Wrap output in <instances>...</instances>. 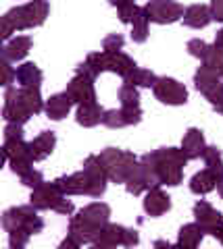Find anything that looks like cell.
<instances>
[{"mask_svg": "<svg viewBox=\"0 0 223 249\" xmlns=\"http://www.w3.org/2000/svg\"><path fill=\"white\" fill-rule=\"evenodd\" d=\"M50 13V4L46 0H29L23 6H15L2 17V36L4 40H9L13 34L23 29H32V27H40L46 21Z\"/></svg>", "mask_w": 223, "mask_h": 249, "instance_id": "6da1fadb", "label": "cell"}, {"mask_svg": "<svg viewBox=\"0 0 223 249\" xmlns=\"http://www.w3.org/2000/svg\"><path fill=\"white\" fill-rule=\"evenodd\" d=\"M98 160H101V164L104 166L106 175H109V181L123 183V185L132 177V173L138 168V162H140L134 152L117 150V147H106V150H102L98 154Z\"/></svg>", "mask_w": 223, "mask_h": 249, "instance_id": "7a4b0ae2", "label": "cell"}, {"mask_svg": "<svg viewBox=\"0 0 223 249\" xmlns=\"http://www.w3.org/2000/svg\"><path fill=\"white\" fill-rule=\"evenodd\" d=\"M29 201H32V206L38 208V210H55V212L67 214V216L73 214V210H75L71 201L67 199V196H63V193L59 191L55 181L42 183L40 187H36V189L32 191Z\"/></svg>", "mask_w": 223, "mask_h": 249, "instance_id": "3957f363", "label": "cell"}, {"mask_svg": "<svg viewBox=\"0 0 223 249\" xmlns=\"http://www.w3.org/2000/svg\"><path fill=\"white\" fill-rule=\"evenodd\" d=\"M36 210L38 208H34L32 204L6 210V212L2 214V229L6 232L15 231V229H21V231H27L29 235H38V232H42L44 220L38 216Z\"/></svg>", "mask_w": 223, "mask_h": 249, "instance_id": "277c9868", "label": "cell"}, {"mask_svg": "<svg viewBox=\"0 0 223 249\" xmlns=\"http://www.w3.org/2000/svg\"><path fill=\"white\" fill-rule=\"evenodd\" d=\"M2 156L4 160L11 164V170L15 175H25L27 170H32L34 158L29 143H25V139H17V142H4L2 145Z\"/></svg>", "mask_w": 223, "mask_h": 249, "instance_id": "5b68a950", "label": "cell"}, {"mask_svg": "<svg viewBox=\"0 0 223 249\" xmlns=\"http://www.w3.org/2000/svg\"><path fill=\"white\" fill-rule=\"evenodd\" d=\"M146 13H148V19L152 23H159V25H169V23H175L183 17V6L180 2H173V0H148L146 2Z\"/></svg>", "mask_w": 223, "mask_h": 249, "instance_id": "8992f818", "label": "cell"}, {"mask_svg": "<svg viewBox=\"0 0 223 249\" xmlns=\"http://www.w3.org/2000/svg\"><path fill=\"white\" fill-rule=\"evenodd\" d=\"M152 91H155L159 102L169 106H182L188 102V89L180 81L171 79V77H159Z\"/></svg>", "mask_w": 223, "mask_h": 249, "instance_id": "52a82bcc", "label": "cell"}, {"mask_svg": "<svg viewBox=\"0 0 223 249\" xmlns=\"http://www.w3.org/2000/svg\"><path fill=\"white\" fill-rule=\"evenodd\" d=\"M65 93L73 100V104H92L96 102V89H94V79L88 75H75L71 81L67 83Z\"/></svg>", "mask_w": 223, "mask_h": 249, "instance_id": "ba28073f", "label": "cell"}, {"mask_svg": "<svg viewBox=\"0 0 223 249\" xmlns=\"http://www.w3.org/2000/svg\"><path fill=\"white\" fill-rule=\"evenodd\" d=\"M2 116L6 123H27L32 119V112L25 108V104L21 102L19 98V89H13V88H6L4 93V108H2Z\"/></svg>", "mask_w": 223, "mask_h": 249, "instance_id": "9c48e42d", "label": "cell"}, {"mask_svg": "<svg viewBox=\"0 0 223 249\" xmlns=\"http://www.w3.org/2000/svg\"><path fill=\"white\" fill-rule=\"evenodd\" d=\"M101 69L102 71H111L121 75L123 79L136 69V62L132 56H127L125 52H101Z\"/></svg>", "mask_w": 223, "mask_h": 249, "instance_id": "30bf717a", "label": "cell"}, {"mask_svg": "<svg viewBox=\"0 0 223 249\" xmlns=\"http://www.w3.org/2000/svg\"><path fill=\"white\" fill-rule=\"evenodd\" d=\"M55 185L59 187V191L63 196H88L90 191V175L86 170H80V173L73 175H65L59 177Z\"/></svg>", "mask_w": 223, "mask_h": 249, "instance_id": "8fae6325", "label": "cell"}, {"mask_svg": "<svg viewBox=\"0 0 223 249\" xmlns=\"http://www.w3.org/2000/svg\"><path fill=\"white\" fill-rule=\"evenodd\" d=\"M140 121H142L140 106H136V108L121 106L119 110L117 108H115V110H106L102 124H106L109 129H121V127H129V124H138Z\"/></svg>", "mask_w": 223, "mask_h": 249, "instance_id": "7c38bea8", "label": "cell"}, {"mask_svg": "<svg viewBox=\"0 0 223 249\" xmlns=\"http://www.w3.org/2000/svg\"><path fill=\"white\" fill-rule=\"evenodd\" d=\"M101 231H102V227H98V224L90 222L88 218H83L81 214L73 216L71 220H69V235H73L81 245L83 243H90L92 245L96 241V237L101 235Z\"/></svg>", "mask_w": 223, "mask_h": 249, "instance_id": "4fadbf2b", "label": "cell"}, {"mask_svg": "<svg viewBox=\"0 0 223 249\" xmlns=\"http://www.w3.org/2000/svg\"><path fill=\"white\" fill-rule=\"evenodd\" d=\"M169 210H171V197H169L159 185L148 189V193H146V197H144V212L157 218V216H163L165 212H169Z\"/></svg>", "mask_w": 223, "mask_h": 249, "instance_id": "5bb4252c", "label": "cell"}, {"mask_svg": "<svg viewBox=\"0 0 223 249\" xmlns=\"http://www.w3.org/2000/svg\"><path fill=\"white\" fill-rule=\"evenodd\" d=\"M194 218H196V222L204 229V232H211L217 224L223 222V216H221L219 210H215L209 201H204V199H201L194 206Z\"/></svg>", "mask_w": 223, "mask_h": 249, "instance_id": "9a60e30c", "label": "cell"}, {"mask_svg": "<svg viewBox=\"0 0 223 249\" xmlns=\"http://www.w3.org/2000/svg\"><path fill=\"white\" fill-rule=\"evenodd\" d=\"M55 145H57V135L52 133V131H42L34 142H29V150H32L34 162L46 160L52 152H55Z\"/></svg>", "mask_w": 223, "mask_h": 249, "instance_id": "2e32d148", "label": "cell"}, {"mask_svg": "<svg viewBox=\"0 0 223 249\" xmlns=\"http://www.w3.org/2000/svg\"><path fill=\"white\" fill-rule=\"evenodd\" d=\"M183 25H188L192 29H203L206 27L209 23L213 21V15H211V6L206 4H192L183 13Z\"/></svg>", "mask_w": 223, "mask_h": 249, "instance_id": "e0dca14e", "label": "cell"}, {"mask_svg": "<svg viewBox=\"0 0 223 249\" xmlns=\"http://www.w3.org/2000/svg\"><path fill=\"white\" fill-rule=\"evenodd\" d=\"M182 150L188 156V160L203 158V154L206 150L203 131L201 129H188V133L183 135V142H182Z\"/></svg>", "mask_w": 223, "mask_h": 249, "instance_id": "ac0fdd59", "label": "cell"}, {"mask_svg": "<svg viewBox=\"0 0 223 249\" xmlns=\"http://www.w3.org/2000/svg\"><path fill=\"white\" fill-rule=\"evenodd\" d=\"M123 232H125V227L106 222L102 227V231H101V235L96 237V241L92 245L98 247V249H109V247L123 245Z\"/></svg>", "mask_w": 223, "mask_h": 249, "instance_id": "d6986e66", "label": "cell"}, {"mask_svg": "<svg viewBox=\"0 0 223 249\" xmlns=\"http://www.w3.org/2000/svg\"><path fill=\"white\" fill-rule=\"evenodd\" d=\"M32 50V37L29 36H17L15 40H11L9 44L2 48V58L11 60V62H19L23 60Z\"/></svg>", "mask_w": 223, "mask_h": 249, "instance_id": "ffe728a7", "label": "cell"}, {"mask_svg": "<svg viewBox=\"0 0 223 249\" xmlns=\"http://www.w3.org/2000/svg\"><path fill=\"white\" fill-rule=\"evenodd\" d=\"M71 106H73V100L67 96V93H55V96H50V100L46 102V116L52 121H61V119H65V116L69 114V110H71Z\"/></svg>", "mask_w": 223, "mask_h": 249, "instance_id": "44dd1931", "label": "cell"}, {"mask_svg": "<svg viewBox=\"0 0 223 249\" xmlns=\"http://www.w3.org/2000/svg\"><path fill=\"white\" fill-rule=\"evenodd\" d=\"M104 108L98 104V102H92V104H80L78 106V114H75V119L81 127H96V124H101L102 119H104Z\"/></svg>", "mask_w": 223, "mask_h": 249, "instance_id": "7402d4cb", "label": "cell"}, {"mask_svg": "<svg viewBox=\"0 0 223 249\" xmlns=\"http://www.w3.org/2000/svg\"><path fill=\"white\" fill-rule=\"evenodd\" d=\"M223 77L219 75V73H215L211 67H206V65H203V67H198V71H196V75H194V83H196V89L201 91V93H209V91H213L217 85H221L223 81Z\"/></svg>", "mask_w": 223, "mask_h": 249, "instance_id": "603a6c76", "label": "cell"}, {"mask_svg": "<svg viewBox=\"0 0 223 249\" xmlns=\"http://www.w3.org/2000/svg\"><path fill=\"white\" fill-rule=\"evenodd\" d=\"M159 158V156H157ZM157 170H159V178H161V185H169V187H175L182 183L183 178V168L175 162H169V160H161L159 158V164H157Z\"/></svg>", "mask_w": 223, "mask_h": 249, "instance_id": "cb8c5ba5", "label": "cell"}, {"mask_svg": "<svg viewBox=\"0 0 223 249\" xmlns=\"http://www.w3.org/2000/svg\"><path fill=\"white\" fill-rule=\"evenodd\" d=\"M44 75L34 62H23L17 67V83L21 88H40Z\"/></svg>", "mask_w": 223, "mask_h": 249, "instance_id": "d4e9b609", "label": "cell"}, {"mask_svg": "<svg viewBox=\"0 0 223 249\" xmlns=\"http://www.w3.org/2000/svg\"><path fill=\"white\" fill-rule=\"evenodd\" d=\"M204 239V229L198 222L192 224H183L180 229V237H178V245L180 247H198Z\"/></svg>", "mask_w": 223, "mask_h": 249, "instance_id": "484cf974", "label": "cell"}, {"mask_svg": "<svg viewBox=\"0 0 223 249\" xmlns=\"http://www.w3.org/2000/svg\"><path fill=\"white\" fill-rule=\"evenodd\" d=\"M215 187H217V177H215L209 168L196 173L190 181V189H192V193H196V196H206V193H211Z\"/></svg>", "mask_w": 223, "mask_h": 249, "instance_id": "4316f807", "label": "cell"}, {"mask_svg": "<svg viewBox=\"0 0 223 249\" xmlns=\"http://www.w3.org/2000/svg\"><path fill=\"white\" fill-rule=\"evenodd\" d=\"M80 214L83 218H88L90 222L98 224V227H104L111 218V208L106 204H102V201H94V204H88L86 208H81Z\"/></svg>", "mask_w": 223, "mask_h": 249, "instance_id": "83f0119b", "label": "cell"}, {"mask_svg": "<svg viewBox=\"0 0 223 249\" xmlns=\"http://www.w3.org/2000/svg\"><path fill=\"white\" fill-rule=\"evenodd\" d=\"M19 98L32 114H40L46 108L44 100H42V93H40V88H19Z\"/></svg>", "mask_w": 223, "mask_h": 249, "instance_id": "f1b7e54d", "label": "cell"}, {"mask_svg": "<svg viewBox=\"0 0 223 249\" xmlns=\"http://www.w3.org/2000/svg\"><path fill=\"white\" fill-rule=\"evenodd\" d=\"M148 13H146L144 6H140V11L136 13V17L132 21V40L136 44H144L148 40Z\"/></svg>", "mask_w": 223, "mask_h": 249, "instance_id": "f546056e", "label": "cell"}, {"mask_svg": "<svg viewBox=\"0 0 223 249\" xmlns=\"http://www.w3.org/2000/svg\"><path fill=\"white\" fill-rule=\"evenodd\" d=\"M203 158H204L206 168H209L211 173L217 177V181H219V178H223V156H221V152H219V147L206 145Z\"/></svg>", "mask_w": 223, "mask_h": 249, "instance_id": "4dcf8cb0", "label": "cell"}, {"mask_svg": "<svg viewBox=\"0 0 223 249\" xmlns=\"http://www.w3.org/2000/svg\"><path fill=\"white\" fill-rule=\"evenodd\" d=\"M157 79H159V77L152 71H148V69L136 67L134 71L125 77V83H132V85H136V88H155Z\"/></svg>", "mask_w": 223, "mask_h": 249, "instance_id": "1f68e13d", "label": "cell"}, {"mask_svg": "<svg viewBox=\"0 0 223 249\" xmlns=\"http://www.w3.org/2000/svg\"><path fill=\"white\" fill-rule=\"evenodd\" d=\"M119 102L125 108H136L140 106V93H138V88L132 83H123L119 88Z\"/></svg>", "mask_w": 223, "mask_h": 249, "instance_id": "d6a6232c", "label": "cell"}, {"mask_svg": "<svg viewBox=\"0 0 223 249\" xmlns=\"http://www.w3.org/2000/svg\"><path fill=\"white\" fill-rule=\"evenodd\" d=\"M203 60H204L206 67H211L215 73H219L223 77V48H219L217 44L209 46V50H206Z\"/></svg>", "mask_w": 223, "mask_h": 249, "instance_id": "836d02e7", "label": "cell"}, {"mask_svg": "<svg viewBox=\"0 0 223 249\" xmlns=\"http://www.w3.org/2000/svg\"><path fill=\"white\" fill-rule=\"evenodd\" d=\"M138 11H140V6H136V0H127V2H123L121 6H117L121 23H132Z\"/></svg>", "mask_w": 223, "mask_h": 249, "instance_id": "e575fe53", "label": "cell"}, {"mask_svg": "<svg viewBox=\"0 0 223 249\" xmlns=\"http://www.w3.org/2000/svg\"><path fill=\"white\" fill-rule=\"evenodd\" d=\"M29 237H32V235H29L27 231H21V229L9 231V245H11V249H23L27 245Z\"/></svg>", "mask_w": 223, "mask_h": 249, "instance_id": "d590c367", "label": "cell"}, {"mask_svg": "<svg viewBox=\"0 0 223 249\" xmlns=\"http://www.w3.org/2000/svg\"><path fill=\"white\" fill-rule=\"evenodd\" d=\"M123 46H125V40H123L121 34H111L102 40V50L104 52H121Z\"/></svg>", "mask_w": 223, "mask_h": 249, "instance_id": "8d00e7d4", "label": "cell"}, {"mask_svg": "<svg viewBox=\"0 0 223 249\" xmlns=\"http://www.w3.org/2000/svg\"><path fill=\"white\" fill-rule=\"evenodd\" d=\"M17 139H23V124L21 123H6L4 142H17Z\"/></svg>", "mask_w": 223, "mask_h": 249, "instance_id": "74e56055", "label": "cell"}, {"mask_svg": "<svg viewBox=\"0 0 223 249\" xmlns=\"http://www.w3.org/2000/svg\"><path fill=\"white\" fill-rule=\"evenodd\" d=\"M21 183L23 185H27V187H32V189H36V187H40L44 183V177L40 170H27L25 175H21Z\"/></svg>", "mask_w": 223, "mask_h": 249, "instance_id": "f35d334b", "label": "cell"}, {"mask_svg": "<svg viewBox=\"0 0 223 249\" xmlns=\"http://www.w3.org/2000/svg\"><path fill=\"white\" fill-rule=\"evenodd\" d=\"M206 100L211 102V106L215 108V110L223 114V83L217 85V88H215L213 91L206 93Z\"/></svg>", "mask_w": 223, "mask_h": 249, "instance_id": "ab89813d", "label": "cell"}, {"mask_svg": "<svg viewBox=\"0 0 223 249\" xmlns=\"http://www.w3.org/2000/svg\"><path fill=\"white\" fill-rule=\"evenodd\" d=\"M206 50H209V44L203 42V40H198V37H194V40L188 42V52H190L194 58H204Z\"/></svg>", "mask_w": 223, "mask_h": 249, "instance_id": "60d3db41", "label": "cell"}, {"mask_svg": "<svg viewBox=\"0 0 223 249\" xmlns=\"http://www.w3.org/2000/svg\"><path fill=\"white\" fill-rule=\"evenodd\" d=\"M15 81H17V71L11 67V60L2 58V85L4 88H11Z\"/></svg>", "mask_w": 223, "mask_h": 249, "instance_id": "b9f144b4", "label": "cell"}, {"mask_svg": "<svg viewBox=\"0 0 223 249\" xmlns=\"http://www.w3.org/2000/svg\"><path fill=\"white\" fill-rule=\"evenodd\" d=\"M138 241H140L138 231L125 227V232H123V245H125V247H134V245H138Z\"/></svg>", "mask_w": 223, "mask_h": 249, "instance_id": "7bdbcfd3", "label": "cell"}, {"mask_svg": "<svg viewBox=\"0 0 223 249\" xmlns=\"http://www.w3.org/2000/svg\"><path fill=\"white\" fill-rule=\"evenodd\" d=\"M211 15L213 21L223 23V0H211Z\"/></svg>", "mask_w": 223, "mask_h": 249, "instance_id": "ee69618b", "label": "cell"}, {"mask_svg": "<svg viewBox=\"0 0 223 249\" xmlns=\"http://www.w3.org/2000/svg\"><path fill=\"white\" fill-rule=\"evenodd\" d=\"M81 243L78 239H75L73 235H67V239L63 241V243H61V249H67V247H71V249H75V247H80Z\"/></svg>", "mask_w": 223, "mask_h": 249, "instance_id": "f6af8a7d", "label": "cell"}, {"mask_svg": "<svg viewBox=\"0 0 223 249\" xmlns=\"http://www.w3.org/2000/svg\"><path fill=\"white\" fill-rule=\"evenodd\" d=\"M209 235H213L215 239H219V241H221V245H223V222L217 224V227H215V229L209 232Z\"/></svg>", "mask_w": 223, "mask_h": 249, "instance_id": "bcb514c9", "label": "cell"}, {"mask_svg": "<svg viewBox=\"0 0 223 249\" xmlns=\"http://www.w3.org/2000/svg\"><path fill=\"white\" fill-rule=\"evenodd\" d=\"M215 44H217L219 48H223V29L217 31V36H215Z\"/></svg>", "mask_w": 223, "mask_h": 249, "instance_id": "7dc6e473", "label": "cell"}, {"mask_svg": "<svg viewBox=\"0 0 223 249\" xmlns=\"http://www.w3.org/2000/svg\"><path fill=\"white\" fill-rule=\"evenodd\" d=\"M217 191H219V196L223 199V178H219V181H217Z\"/></svg>", "mask_w": 223, "mask_h": 249, "instance_id": "c3c4849f", "label": "cell"}, {"mask_svg": "<svg viewBox=\"0 0 223 249\" xmlns=\"http://www.w3.org/2000/svg\"><path fill=\"white\" fill-rule=\"evenodd\" d=\"M155 245H157V247H169V243H167V241H157Z\"/></svg>", "mask_w": 223, "mask_h": 249, "instance_id": "681fc988", "label": "cell"}]
</instances>
